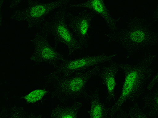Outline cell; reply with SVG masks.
Segmentation results:
<instances>
[{
    "label": "cell",
    "mask_w": 158,
    "mask_h": 118,
    "mask_svg": "<svg viewBox=\"0 0 158 118\" xmlns=\"http://www.w3.org/2000/svg\"><path fill=\"white\" fill-rule=\"evenodd\" d=\"M53 30L56 37L70 52H73L82 48L83 43L73 35L63 20L59 19L56 22Z\"/></svg>",
    "instance_id": "277c9868"
},
{
    "label": "cell",
    "mask_w": 158,
    "mask_h": 118,
    "mask_svg": "<svg viewBox=\"0 0 158 118\" xmlns=\"http://www.w3.org/2000/svg\"><path fill=\"white\" fill-rule=\"evenodd\" d=\"M90 104L89 118H104L108 109L102 102L97 92L92 94Z\"/></svg>",
    "instance_id": "30bf717a"
},
{
    "label": "cell",
    "mask_w": 158,
    "mask_h": 118,
    "mask_svg": "<svg viewBox=\"0 0 158 118\" xmlns=\"http://www.w3.org/2000/svg\"><path fill=\"white\" fill-rule=\"evenodd\" d=\"M127 39L132 43H141L146 39V35L145 32L140 29H134L130 31L127 34Z\"/></svg>",
    "instance_id": "4fadbf2b"
},
{
    "label": "cell",
    "mask_w": 158,
    "mask_h": 118,
    "mask_svg": "<svg viewBox=\"0 0 158 118\" xmlns=\"http://www.w3.org/2000/svg\"><path fill=\"white\" fill-rule=\"evenodd\" d=\"M91 17L88 14L81 15L74 19L72 27L77 38L84 43L89 29Z\"/></svg>",
    "instance_id": "9c48e42d"
},
{
    "label": "cell",
    "mask_w": 158,
    "mask_h": 118,
    "mask_svg": "<svg viewBox=\"0 0 158 118\" xmlns=\"http://www.w3.org/2000/svg\"><path fill=\"white\" fill-rule=\"evenodd\" d=\"M95 69L78 73L66 78L60 84L61 91L74 97L81 96L85 92L90 80L98 71V69Z\"/></svg>",
    "instance_id": "7a4b0ae2"
},
{
    "label": "cell",
    "mask_w": 158,
    "mask_h": 118,
    "mask_svg": "<svg viewBox=\"0 0 158 118\" xmlns=\"http://www.w3.org/2000/svg\"><path fill=\"white\" fill-rule=\"evenodd\" d=\"M121 67L124 74V79L120 93L110 108L109 112H114L121 109L128 100L136 96L148 76L142 69L122 65Z\"/></svg>",
    "instance_id": "6da1fadb"
},
{
    "label": "cell",
    "mask_w": 158,
    "mask_h": 118,
    "mask_svg": "<svg viewBox=\"0 0 158 118\" xmlns=\"http://www.w3.org/2000/svg\"><path fill=\"white\" fill-rule=\"evenodd\" d=\"M104 118H128L125 113L122 110L114 112L108 111Z\"/></svg>",
    "instance_id": "2e32d148"
},
{
    "label": "cell",
    "mask_w": 158,
    "mask_h": 118,
    "mask_svg": "<svg viewBox=\"0 0 158 118\" xmlns=\"http://www.w3.org/2000/svg\"><path fill=\"white\" fill-rule=\"evenodd\" d=\"M30 118H42L41 117L38 116H33Z\"/></svg>",
    "instance_id": "d6986e66"
},
{
    "label": "cell",
    "mask_w": 158,
    "mask_h": 118,
    "mask_svg": "<svg viewBox=\"0 0 158 118\" xmlns=\"http://www.w3.org/2000/svg\"><path fill=\"white\" fill-rule=\"evenodd\" d=\"M115 54H101L85 57L66 62L62 70L67 73H72L81 71L98 65L110 61L115 57Z\"/></svg>",
    "instance_id": "3957f363"
},
{
    "label": "cell",
    "mask_w": 158,
    "mask_h": 118,
    "mask_svg": "<svg viewBox=\"0 0 158 118\" xmlns=\"http://www.w3.org/2000/svg\"><path fill=\"white\" fill-rule=\"evenodd\" d=\"M128 115L129 118H149L140 109L136 106L130 109Z\"/></svg>",
    "instance_id": "9a60e30c"
},
{
    "label": "cell",
    "mask_w": 158,
    "mask_h": 118,
    "mask_svg": "<svg viewBox=\"0 0 158 118\" xmlns=\"http://www.w3.org/2000/svg\"><path fill=\"white\" fill-rule=\"evenodd\" d=\"M81 6L92 11L101 16L111 29H114L115 27L116 23L115 20L110 15L103 1H87L82 3Z\"/></svg>",
    "instance_id": "ba28073f"
},
{
    "label": "cell",
    "mask_w": 158,
    "mask_h": 118,
    "mask_svg": "<svg viewBox=\"0 0 158 118\" xmlns=\"http://www.w3.org/2000/svg\"><path fill=\"white\" fill-rule=\"evenodd\" d=\"M82 106V103L77 102L69 107L55 108L52 111L51 118H78Z\"/></svg>",
    "instance_id": "8fae6325"
},
{
    "label": "cell",
    "mask_w": 158,
    "mask_h": 118,
    "mask_svg": "<svg viewBox=\"0 0 158 118\" xmlns=\"http://www.w3.org/2000/svg\"><path fill=\"white\" fill-rule=\"evenodd\" d=\"M158 83V71L149 83L147 86L148 90L152 89Z\"/></svg>",
    "instance_id": "e0dca14e"
},
{
    "label": "cell",
    "mask_w": 158,
    "mask_h": 118,
    "mask_svg": "<svg viewBox=\"0 0 158 118\" xmlns=\"http://www.w3.org/2000/svg\"><path fill=\"white\" fill-rule=\"evenodd\" d=\"M32 59L38 61L51 62L60 57L59 53L42 37H37L34 42Z\"/></svg>",
    "instance_id": "5b68a950"
},
{
    "label": "cell",
    "mask_w": 158,
    "mask_h": 118,
    "mask_svg": "<svg viewBox=\"0 0 158 118\" xmlns=\"http://www.w3.org/2000/svg\"><path fill=\"white\" fill-rule=\"evenodd\" d=\"M149 103L151 111L158 117V91L150 98Z\"/></svg>",
    "instance_id": "5bb4252c"
},
{
    "label": "cell",
    "mask_w": 158,
    "mask_h": 118,
    "mask_svg": "<svg viewBox=\"0 0 158 118\" xmlns=\"http://www.w3.org/2000/svg\"><path fill=\"white\" fill-rule=\"evenodd\" d=\"M9 118H23L22 115L19 113L15 112L13 113L10 116Z\"/></svg>",
    "instance_id": "ac0fdd59"
},
{
    "label": "cell",
    "mask_w": 158,
    "mask_h": 118,
    "mask_svg": "<svg viewBox=\"0 0 158 118\" xmlns=\"http://www.w3.org/2000/svg\"><path fill=\"white\" fill-rule=\"evenodd\" d=\"M118 72V66L113 64L105 67L100 72L99 76L106 86L107 98L110 101L115 98L116 77Z\"/></svg>",
    "instance_id": "8992f818"
},
{
    "label": "cell",
    "mask_w": 158,
    "mask_h": 118,
    "mask_svg": "<svg viewBox=\"0 0 158 118\" xmlns=\"http://www.w3.org/2000/svg\"><path fill=\"white\" fill-rule=\"evenodd\" d=\"M56 1L49 3H40L30 6L24 13L25 19L35 21L44 17L60 5L62 3Z\"/></svg>",
    "instance_id": "52a82bcc"
},
{
    "label": "cell",
    "mask_w": 158,
    "mask_h": 118,
    "mask_svg": "<svg viewBox=\"0 0 158 118\" xmlns=\"http://www.w3.org/2000/svg\"><path fill=\"white\" fill-rule=\"evenodd\" d=\"M48 91L44 88L34 89L23 96L24 100L29 104H34L40 101L47 93Z\"/></svg>",
    "instance_id": "7c38bea8"
}]
</instances>
